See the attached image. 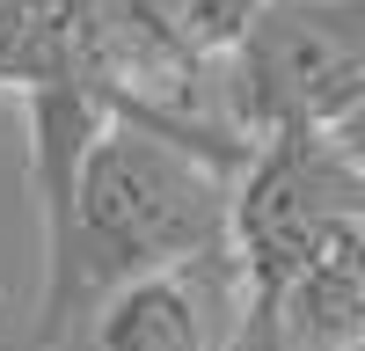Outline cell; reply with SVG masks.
Listing matches in <instances>:
<instances>
[{
    "label": "cell",
    "mask_w": 365,
    "mask_h": 351,
    "mask_svg": "<svg viewBox=\"0 0 365 351\" xmlns=\"http://www.w3.org/2000/svg\"><path fill=\"white\" fill-rule=\"evenodd\" d=\"M234 227V176L182 146L110 125L96 154L81 161L66 220L44 234V300L37 337L51 351H73L117 292L146 278L190 271V263H227Z\"/></svg>",
    "instance_id": "obj_1"
},
{
    "label": "cell",
    "mask_w": 365,
    "mask_h": 351,
    "mask_svg": "<svg viewBox=\"0 0 365 351\" xmlns=\"http://www.w3.org/2000/svg\"><path fill=\"white\" fill-rule=\"evenodd\" d=\"M220 103L249 146L336 132L365 103V0H263L220 66Z\"/></svg>",
    "instance_id": "obj_2"
},
{
    "label": "cell",
    "mask_w": 365,
    "mask_h": 351,
    "mask_svg": "<svg viewBox=\"0 0 365 351\" xmlns=\"http://www.w3.org/2000/svg\"><path fill=\"white\" fill-rule=\"evenodd\" d=\"M351 227H365V176L336 139L329 132L256 139L249 168L234 176V227H227L241 300H278Z\"/></svg>",
    "instance_id": "obj_3"
},
{
    "label": "cell",
    "mask_w": 365,
    "mask_h": 351,
    "mask_svg": "<svg viewBox=\"0 0 365 351\" xmlns=\"http://www.w3.org/2000/svg\"><path fill=\"white\" fill-rule=\"evenodd\" d=\"M234 322H241V271L227 256L117 292L81 330L73 351H227Z\"/></svg>",
    "instance_id": "obj_4"
},
{
    "label": "cell",
    "mask_w": 365,
    "mask_h": 351,
    "mask_svg": "<svg viewBox=\"0 0 365 351\" xmlns=\"http://www.w3.org/2000/svg\"><path fill=\"white\" fill-rule=\"evenodd\" d=\"M263 307L278 315L285 351H365V227L336 234Z\"/></svg>",
    "instance_id": "obj_5"
},
{
    "label": "cell",
    "mask_w": 365,
    "mask_h": 351,
    "mask_svg": "<svg viewBox=\"0 0 365 351\" xmlns=\"http://www.w3.org/2000/svg\"><path fill=\"white\" fill-rule=\"evenodd\" d=\"M146 37H154L175 66H190V73H220L234 44L249 37V22L263 0H117Z\"/></svg>",
    "instance_id": "obj_6"
},
{
    "label": "cell",
    "mask_w": 365,
    "mask_h": 351,
    "mask_svg": "<svg viewBox=\"0 0 365 351\" xmlns=\"http://www.w3.org/2000/svg\"><path fill=\"white\" fill-rule=\"evenodd\" d=\"M73 73L66 0H0V96L29 103Z\"/></svg>",
    "instance_id": "obj_7"
},
{
    "label": "cell",
    "mask_w": 365,
    "mask_h": 351,
    "mask_svg": "<svg viewBox=\"0 0 365 351\" xmlns=\"http://www.w3.org/2000/svg\"><path fill=\"white\" fill-rule=\"evenodd\" d=\"M227 351H285V337H278V315H270L263 300H241V322H234Z\"/></svg>",
    "instance_id": "obj_8"
},
{
    "label": "cell",
    "mask_w": 365,
    "mask_h": 351,
    "mask_svg": "<svg viewBox=\"0 0 365 351\" xmlns=\"http://www.w3.org/2000/svg\"><path fill=\"white\" fill-rule=\"evenodd\" d=\"M329 139H336V146H344V154L358 161V176H365V103H358V110H351V117H344V125H336V132H329Z\"/></svg>",
    "instance_id": "obj_9"
}]
</instances>
